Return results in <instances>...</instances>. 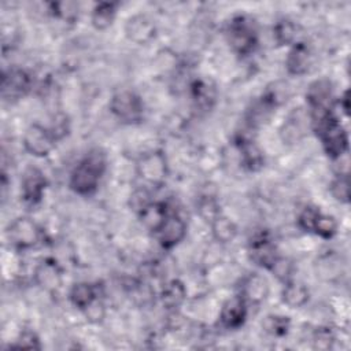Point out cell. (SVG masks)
Wrapping results in <instances>:
<instances>
[{
	"label": "cell",
	"instance_id": "obj_13",
	"mask_svg": "<svg viewBox=\"0 0 351 351\" xmlns=\"http://www.w3.org/2000/svg\"><path fill=\"white\" fill-rule=\"evenodd\" d=\"M125 33L136 44H145L155 37V25L144 14L132 16L125 25Z\"/></svg>",
	"mask_w": 351,
	"mask_h": 351
},
{
	"label": "cell",
	"instance_id": "obj_30",
	"mask_svg": "<svg viewBox=\"0 0 351 351\" xmlns=\"http://www.w3.org/2000/svg\"><path fill=\"white\" fill-rule=\"evenodd\" d=\"M321 211L313 206H308L306 208H303V211L299 214V218H298V223L299 226L306 230V232H313V228H314V223H315V219L318 217Z\"/></svg>",
	"mask_w": 351,
	"mask_h": 351
},
{
	"label": "cell",
	"instance_id": "obj_3",
	"mask_svg": "<svg viewBox=\"0 0 351 351\" xmlns=\"http://www.w3.org/2000/svg\"><path fill=\"white\" fill-rule=\"evenodd\" d=\"M110 111L121 122L134 125L143 121L144 104L137 93L132 90H121L111 97Z\"/></svg>",
	"mask_w": 351,
	"mask_h": 351
},
{
	"label": "cell",
	"instance_id": "obj_32",
	"mask_svg": "<svg viewBox=\"0 0 351 351\" xmlns=\"http://www.w3.org/2000/svg\"><path fill=\"white\" fill-rule=\"evenodd\" d=\"M84 311H85L86 317L89 318V321H92V322H99L104 317V306L101 302H99V299L93 300Z\"/></svg>",
	"mask_w": 351,
	"mask_h": 351
},
{
	"label": "cell",
	"instance_id": "obj_29",
	"mask_svg": "<svg viewBox=\"0 0 351 351\" xmlns=\"http://www.w3.org/2000/svg\"><path fill=\"white\" fill-rule=\"evenodd\" d=\"M280 281H282L284 284L288 282L292 277V271H293V266L292 263L282 256H277V259L273 262V265L269 269Z\"/></svg>",
	"mask_w": 351,
	"mask_h": 351
},
{
	"label": "cell",
	"instance_id": "obj_20",
	"mask_svg": "<svg viewBox=\"0 0 351 351\" xmlns=\"http://www.w3.org/2000/svg\"><path fill=\"white\" fill-rule=\"evenodd\" d=\"M185 298H186L185 285L178 280H173L167 282L160 293L162 303L169 310L178 308L184 303Z\"/></svg>",
	"mask_w": 351,
	"mask_h": 351
},
{
	"label": "cell",
	"instance_id": "obj_9",
	"mask_svg": "<svg viewBox=\"0 0 351 351\" xmlns=\"http://www.w3.org/2000/svg\"><path fill=\"white\" fill-rule=\"evenodd\" d=\"M248 252L251 261L255 265L265 267L267 270L278 256L274 243L266 233H259L250 241Z\"/></svg>",
	"mask_w": 351,
	"mask_h": 351
},
{
	"label": "cell",
	"instance_id": "obj_5",
	"mask_svg": "<svg viewBox=\"0 0 351 351\" xmlns=\"http://www.w3.org/2000/svg\"><path fill=\"white\" fill-rule=\"evenodd\" d=\"M55 141H56V137L53 136L51 129L40 123H32L26 129L22 138L25 151L37 158L47 156L53 149Z\"/></svg>",
	"mask_w": 351,
	"mask_h": 351
},
{
	"label": "cell",
	"instance_id": "obj_6",
	"mask_svg": "<svg viewBox=\"0 0 351 351\" xmlns=\"http://www.w3.org/2000/svg\"><path fill=\"white\" fill-rule=\"evenodd\" d=\"M137 174L151 185H162L167 176V162L162 151H151L137 162Z\"/></svg>",
	"mask_w": 351,
	"mask_h": 351
},
{
	"label": "cell",
	"instance_id": "obj_25",
	"mask_svg": "<svg viewBox=\"0 0 351 351\" xmlns=\"http://www.w3.org/2000/svg\"><path fill=\"white\" fill-rule=\"evenodd\" d=\"M274 38L280 45H291L296 38V26L288 19L277 22L274 26Z\"/></svg>",
	"mask_w": 351,
	"mask_h": 351
},
{
	"label": "cell",
	"instance_id": "obj_4",
	"mask_svg": "<svg viewBox=\"0 0 351 351\" xmlns=\"http://www.w3.org/2000/svg\"><path fill=\"white\" fill-rule=\"evenodd\" d=\"M41 229L27 217L14 219L7 228V237L16 250H27L38 244L41 240Z\"/></svg>",
	"mask_w": 351,
	"mask_h": 351
},
{
	"label": "cell",
	"instance_id": "obj_12",
	"mask_svg": "<svg viewBox=\"0 0 351 351\" xmlns=\"http://www.w3.org/2000/svg\"><path fill=\"white\" fill-rule=\"evenodd\" d=\"M313 63L311 49L306 43H293L285 59L287 71L291 75H303Z\"/></svg>",
	"mask_w": 351,
	"mask_h": 351
},
{
	"label": "cell",
	"instance_id": "obj_10",
	"mask_svg": "<svg viewBox=\"0 0 351 351\" xmlns=\"http://www.w3.org/2000/svg\"><path fill=\"white\" fill-rule=\"evenodd\" d=\"M247 318V302L241 295L228 299L219 313V322L226 329L240 328Z\"/></svg>",
	"mask_w": 351,
	"mask_h": 351
},
{
	"label": "cell",
	"instance_id": "obj_21",
	"mask_svg": "<svg viewBox=\"0 0 351 351\" xmlns=\"http://www.w3.org/2000/svg\"><path fill=\"white\" fill-rule=\"evenodd\" d=\"M70 302L80 310H85L93 300L97 299L96 289L89 282L74 284L69 293Z\"/></svg>",
	"mask_w": 351,
	"mask_h": 351
},
{
	"label": "cell",
	"instance_id": "obj_17",
	"mask_svg": "<svg viewBox=\"0 0 351 351\" xmlns=\"http://www.w3.org/2000/svg\"><path fill=\"white\" fill-rule=\"evenodd\" d=\"M237 145H239L241 165L244 169L250 171H256L263 166V154L254 141L243 137L239 140Z\"/></svg>",
	"mask_w": 351,
	"mask_h": 351
},
{
	"label": "cell",
	"instance_id": "obj_22",
	"mask_svg": "<svg viewBox=\"0 0 351 351\" xmlns=\"http://www.w3.org/2000/svg\"><path fill=\"white\" fill-rule=\"evenodd\" d=\"M210 225H211L213 237L215 239V241L221 244L232 241L237 234L236 223L222 214H219Z\"/></svg>",
	"mask_w": 351,
	"mask_h": 351
},
{
	"label": "cell",
	"instance_id": "obj_24",
	"mask_svg": "<svg viewBox=\"0 0 351 351\" xmlns=\"http://www.w3.org/2000/svg\"><path fill=\"white\" fill-rule=\"evenodd\" d=\"M289 318L278 314H269L262 321L263 330L274 337H284L289 330Z\"/></svg>",
	"mask_w": 351,
	"mask_h": 351
},
{
	"label": "cell",
	"instance_id": "obj_1",
	"mask_svg": "<svg viewBox=\"0 0 351 351\" xmlns=\"http://www.w3.org/2000/svg\"><path fill=\"white\" fill-rule=\"evenodd\" d=\"M106 155L100 149L89 151L71 171L70 188L81 196L95 193L106 171Z\"/></svg>",
	"mask_w": 351,
	"mask_h": 351
},
{
	"label": "cell",
	"instance_id": "obj_7",
	"mask_svg": "<svg viewBox=\"0 0 351 351\" xmlns=\"http://www.w3.org/2000/svg\"><path fill=\"white\" fill-rule=\"evenodd\" d=\"M48 185V181L44 173L34 166H29L22 176L21 181V192L25 203L34 206L41 202L44 191Z\"/></svg>",
	"mask_w": 351,
	"mask_h": 351
},
{
	"label": "cell",
	"instance_id": "obj_16",
	"mask_svg": "<svg viewBox=\"0 0 351 351\" xmlns=\"http://www.w3.org/2000/svg\"><path fill=\"white\" fill-rule=\"evenodd\" d=\"M214 85L203 78H197L191 84V96L196 107L200 110H208L215 101Z\"/></svg>",
	"mask_w": 351,
	"mask_h": 351
},
{
	"label": "cell",
	"instance_id": "obj_2",
	"mask_svg": "<svg viewBox=\"0 0 351 351\" xmlns=\"http://www.w3.org/2000/svg\"><path fill=\"white\" fill-rule=\"evenodd\" d=\"M228 41L239 55L251 53L258 44V33L254 21L245 15L234 16L228 26Z\"/></svg>",
	"mask_w": 351,
	"mask_h": 351
},
{
	"label": "cell",
	"instance_id": "obj_33",
	"mask_svg": "<svg viewBox=\"0 0 351 351\" xmlns=\"http://www.w3.org/2000/svg\"><path fill=\"white\" fill-rule=\"evenodd\" d=\"M333 337L328 329H318L314 335V343L317 348H329Z\"/></svg>",
	"mask_w": 351,
	"mask_h": 351
},
{
	"label": "cell",
	"instance_id": "obj_15",
	"mask_svg": "<svg viewBox=\"0 0 351 351\" xmlns=\"http://www.w3.org/2000/svg\"><path fill=\"white\" fill-rule=\"evenodd\" d=\"M169 215L167 207L162 202H149L138 211V218L143 226L154 233L162 228Z\"/></svg>",
	"mask_w": 351,
	"mask_h": 351
},
{
	"label": "cell",
	"instance_id": "obj_11",
	"mask_svg": "<svg viewBox=\"0 0 351 351\" xmlns=\"http://www.w3.org/2000/svg\"><path fill=\"white\" fill-rule=\"evenodd\" d=\"M160 245L166 250L176 247L186 234V223L178 215H169L162 228L156 232Z\"/></svg>",
	"mask_w": 351,
	"mask_h": 351
},
{
	"label": "cell",
	"instance_id": "obj_19",
	"mask_svg": "<svg viewBox=\"0 0 351 351\" xmlns=\"http://www.w3.org/2000/svg\"><path fill=\"white\" fill-rule=\"evenodd\" d=\"M34 277H36V281L38 285H41L47 289H53L60 284L62 271L53 261L47 259V261H43L37 266V269L34 271Z\"/></svg>",
	"mask_w": 351,
	"mask_h": 351
},
{
	"label": "cell",
	"instance_id": "obj_26",
	"mask_svg": "<svg viewBox=\"0 0 351 351\" xmlns=\"http://www.w3.org/2000/svg\"><path fill=\"white\" fill-rule=\"evenodd\" d=\"M313 232L315 234H318L319 237H322V239H330L337 232V222L332 215H326V214L319 213L317 219H315Z\"/></svg>",
	"mask_w": 351,
	"mask_h": 351
},
{
	"label": "cell",
	"instance_id": "obj_27",
	"mask_svg": "<svg viewBox=\"0 0 351 351\" xmlns=\"http://www.w3.org/2000/svg\"><path fill=\"white\" fill-rule=\"evenodd\" d=\"M329 189H330L332 196L337 202L348 203V200H350V184H348V176L347 174H339L330 182Z\"/></svg>",
	"mask_w": 351,
	"mask_h": 351
},
{
	"label": "cell",
	"instance_id": "obj_23",
	"mask_svg": "<svg viewBox=\"0 0 351 351\" xmlns=\"http://www.w3.org/2000/svg\"><path fill=\"white\" fill-rule=\"evenodd\" d=\"M117 14V5L114 3H99L92 11V25L97 30H104L114 22Z\"/></svg>",
	"mask_w": 351,
	"mask_h": 351
},
{
	"label": "cell",
	"instance_id": "obj_8",
	"mask_svg": "<svg viewBox=\"0 0 351 351\" xmlns=\"http://www.w3.org/2000/svg\"><path fill=\"white\" fill-rule=\"evenodd\" d=\"M32 86V78L27 71L22 69H12L4 71L1 77V95L4 99L16 100L23 97Z\"/></svg>",
	"mask_w": 351,
	"mask_h": 351
},
{
	"label": "cell",
	"instance_id": "obj_28",
	"mask_svg": "<svg viewBox=\"0 0 351 351\" xmlns=\"http://www.w3.org/2000/svg\"><path fill=\"white\" fill-rule=\"evenodd\" d=\"M197 211L199 215L210 223L221 214L219 204L213 196H203L197 203Z\"/></svg>",
	"mask_w": 351,
	"mask_h": 351
},
{
	"label": "cell",
	"instance_id": "obj_14",
	"mask_svg": "<svg viewBox=\"0 0 351 351\" xmlns=\"http://www.w3.org/2000/svg\"><path fill=\"white\" fill-rule=\"evenodd\" d=\"M240 295L247 303H261L269 295V282L258 273H252L243 280Z\"/></svg>",
	"mask_w": 351,
	"mask_h": 351
},
{
	"label": "cell",
	"instance_id": "obj_18",
	"mask_svg": "<svg viewBox=\"0 0 351 351\" xmlns=\"http://www.w3.org/2000/svg\"><path fill=\"white\" fill-rule=\"evenodd\" d=\"M308 296L310 293L307 287L303 282H298L292 280L284 284V288L281 292L282 302L291 308L303 307L308 302Z\"/></svg>",
	"mask_w": 351,
	"mask_h": 351
},
{
	"label": "cell",
	"instance_id": "obj_31",
	"mask_svg": "<svg viewBox=\"0 0 351 351\" xmlns=\"http://www.w3.org/2000/svg\"><path fill=\"white\" fill-rule=\"evenodd\" d=\"M16 347L22 348H41L38 336L32 330H23L16 340Z\"/></svg>",
	"mask_w": 351,
	"mask_h": 351
}]
</instances>
